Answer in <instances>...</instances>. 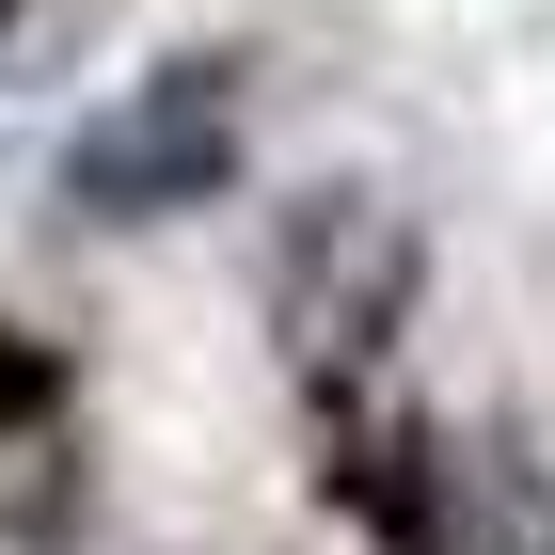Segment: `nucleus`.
Here are the masks:
<instances>
[{
    "label": "nucleus",
    "instance_id": "obj_2",
    "mask_svg": "<svg viewBox=\"0 0 555 555\" xmlns=\"http://www.w3.org/2000/svg\"><path fill=\"white\" fill-rule=\"evenodd\" d=\"M255 33H191L143 80H112L48 159V222L64 238H175L255 191Z\"/></svg>",
    "mask_w": 555,
    "mask_h": 555
},
{
    "label": "nucleus",
    "instance_id": "obj_1",
    "mask_svg": "<svg viewBox=\"0 0 555 555\" xmlns=\"http://www.w3.org/2000/svg\"><path fill=\"white\" fill-rule=\"evenodd\" d=\"M255 318H270V365H286L301 413L382 397L413 318H428V207L397 175H301V191H270L255 207Z\"/></svg>",
    "mask_w": 555,
    "mask_h": 555
},
{
    "label": "nucleus",
    "instance_id": "obj_5",
    "mask_svg": "<svg viewBox=\"0 0 555 555\" xmlns=\"http://www.w3.org/2000/svg\"><path fill=\"white\" fill-rule=\"evenodd\" d=\"M64 413H80V349L33 334V318H0V461L64 444Z\"/></svg>",
    "mask_w": 555,
    "mask_h": 555
},
{
    "label": "nucleus",
    "instance_id": "obj_4",
    "mask_svg": "<svg viewBox=\"0 0 555 555\" xmlns=\"http://www.w3.org/2000/svg\"><path fill=\"white\" fill-rule=\"evenodd\" d=\"M444 444H461V555H555V428L492 397V413H444Z\"/></svg>",
    "mask_w": 555,
    "mask_h": 555
},
{
    "label": "nucleus",
    "instance_id": "obj_6",
    "mask_svg": "<svg viewBox=\"0 0 555 555\" xmlns=\"http://www.w3.org/2000/svg\"><path fill=\"white\" fill-rule=\"evenodd\" d=\"M64 16H80V0H0V95H16V80H48Z\"/></svg>",
    "mask_w": 555,
    "mask_h": 555
},
{
    "label": "nucleus",
    "instance_id": "obj_3",
    "mask_svg": "<svg viewBox=\"0 0 555 555\" xmlns=\"http://www.w3.org/2000/svg\"><path fill=\"white\" fill-rule=\"evenodd\" d=\"M301 492L349 524L365 555H461V444H444V413L428 397H334V413H301Z\"/></svg>",
    "mask_w": 555,
    "mask_h": 555
}]
</instances>
